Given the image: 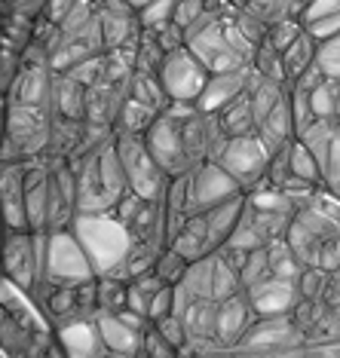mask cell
<instances>
[{"label":"cell","mask_w":340,"mask_h":358,"mask_svg":"<svg viewBox=\"0 0 340 358\" xmlns=\"http://www.w3.org/2000/svg\"><path fill=\"white\" fill-rule=\"evenodd\" d=\"M55 71L46 52L28 46L22 55V68L15 74L6 99V138L0 159H40L46 157L55 129L52 101Z\"/></svg>","instance_id":"cell-1"},{"label":"cell","mask_w":340,"mask_h":358,"mask_svg":"<svg viewBox=\"0 0 340 358\" xmlns=\"http://www.w3.org/2000/svg\"><path fill=\"white\" fill-rule=\"evenodd\" d=\"M291 251L310 270H340V199L328 190H319L316 196L301 206L291 217L285 233Z\"/></svg>","instance_id":"cell-2"},{"label":"cell","mask_w":340,"mask_h":358,"mask_svg":"<svg viewBox=\"0 0 340 358\" xmlns=\"http://www.w3.org/2000/svg\"><path fill=\"white\" fill-rule=\"evenodd\" d=\"M55 343V328L31 294L0 275V352L6 358H40Z\"/></svg>","instance_id":"cell-3"},{"label":"cell","mask_w":340,"mask_h":358,"mask_svg":"<svg viewBox=\"0 0 340 358\" xmlns=\"http://www.w3.org/2000/svg\"><path fill=\"white\" fill-rule=\"evenodd\" d=\"M77 175V196H80V215H111L129 193V181L120 162L113 135L86 150L83 157L71 159Z\"/></svg>","instance_id":"cell-4"},{"label":"cell","mask_w":340,"mask_h":358,"mask_svg":"<svg viewBox=\"0 0 340 358\" xmlns=\"http://www.w3.org/2000/svg\"><path fill=\"white\" fill-rule=\"evenodd\" d=\"M83 245L89 264L99 279H126L129 282V255H132V239L117 215H77L71 224Z\"/></svg>","instance_id":"cell-5"},{"label":"cell","mask_w":340,"mask_h":358,"mask_svg":"<svg viewBox=\"0 0 340 358\" xmlns=\"http://www.w3.org/2000/svg\"><path fill=\"white\" fill-rule=\"evenodd\" d=\"M252 95V110H255V129L257 138L270 150H279L291 138H297L295 126V104H291V89L288 83H273L255 74V83L248 86Z\"/></svg>","instance_id":"cell-6"},{"label":"cell","mask_w":340,"mask_h":358,"mask_svg":"<svg viewBox=\"0 0 340 358\" xmlns=\"http://www.w3.org/2000/svg\"><path fill=\"white\" fill-rule=\"evenodd\" d=\"M46 245H50L46 230L6 233L3 248H0V275L10 279L25 294H34L46 275Z\"/></svg>","instance_id":"cell-7"},{"label":"cell","mask_w":340,"mask_h":358,"mask_svg":"<svg viewBox=\"0 0 340 358\" xmlns=\"http://www.w3.org/2000/svg\"><path fill=\"white\" fill-rule=\"evenodd\" d=\"M113 144H117L120 162H123L129 190H132L135 196L150 199V202L166 199L172 178L153 159V153L148 150V144H144V135H117L113 132Z\"/></svg>","instance_id":"cell-8"},{"label":"cell","mask_w":340,"mask_h":358,"mask_svg":"<svg viewBox=\"0 0 340 358\" xmlns=\"http://www.w3.org/2000/svg\"><path fill=\"white\" fill-rule=\"evenodd\" d=\"M184 46L197 55V59L208 68V74H224V71L248 68V62L233 50L230 37L215 13H202L193 25L184 31Z\"/></svg>","instance_id":"cell-9"},{"label":"cell","mask_w":340,"mask_h":358,"mask_svg":"<svg viewBox=\"0 0 340 358\" xmlns=\"http://www.w3.org/2000/svg\"><path fill=\"white\" fill-rule=\"evenodd\" d=\"M95 282H80V285H43L37 288L31 300L43 309V315L52 322V328L59 331L64 324H74V322H86L99 315V297H95Z\"/></svg>","instance_id":"cell-10"},{"label":"cell","mask_w":340,"mask_h":358,"mask_svg":"<svg viewBox=\"0 0 340 358\" xmlns=\"http://www.w3.org/2000/svg\"><path fill=\"white\" fill-rule=\"evenodd\" d=\"M270 157H273V150L267 148L261 138L246 135V138H227L224 148L218 150V157L212 162H218L246 193H252L257 187H267Z\"/></svg>","instance_id":"cell-11"},{"label":"cell","mask_w":340,"mask_h":358,"mask_svg":"<svg viewBox=\"0 0 340 358\" xmlns=\"http://www.w3.org/2000/svg\"><path fill=\"white\" fill-rule=\"evenodd\" d=\"M181 181V193H184V211L190 215H202V211L221 206L227 199H236L242 196V187L233 181L230 175L224 172L218 162H199V166H193L187 175L178 178Z\"/></svg>","instance_id":"cell-12"},{"label":"cell","mask_w":340,"mask_h":358,"mask_svg":"<svg viewBox=\"0 0 340 358\" xmlns=\"http://www.w3.org/2000/svg\"><path fill=\"white\" fill-rule=\"evenodd\" d=\"M99 279L89 264L83 245H80L74 230H55L50 233V245H46V275L43 285H80V282H92ZM40 285V288H43Z\"/></svg>","instance_id":"cell-13"},{"label":"cell","mask_w":340,"mask_h":358,"mask_svg":"<svg viewBox=\"0 0 340 358\" xmlns=\"http://www.w3.org/2000/svg\"><path fill=\"white\" fill-rule=\"evenodd\" d=\"M144 144H148L153 159L160 162V169H163L169 178H181L193 169L190 157H187V148H184L181 113H178L175 104H169V108L153 120V126L144 132Z\"/></svg>","instance_id":"cell-14"},{"label":"cell","mask_w":340,"mask_h":358,"mask_svg":"<svg viewBox=\"0 0 340 358\" xmlns=\"http://www.w3.org/2000/svg\"><path fill=\"white\" fill-rule=\"evenodd\" d=\"M208 77H212L208 68L187 50V46L169 52L163 68H160V83H163L169 101H178V104H197L202 89L208 83Z\"/></svg>","instance_id":"cell-15"},{"label":"cell","mask_w":340,"mask_h":358,"mask_svg":"<svg viewBox=\"0 0 340 358\" xmlns=\"http://www.w3.org/2000/svg\"><path fill=\"white\" fill-rule=\"evenodd\" d=\"M181 288L187 291L190 297H202V300H227L233 297L236 291H242L239 285V273L230 270V266L221 260V255H208V257H199L190 264L187 275H184Z\"/></svg>","instance_id":"cell-16"},{"label":"cell","mask_w":340,"mask_h":358,"mask_svg":"<svg viewBox=\"0 0 340 358\" xmlns=\"http://www.w3.org/2000/svg\"><path fill=\"white\" fill-rule=\"evenodd\" d=\"M80 215L77 175L71 159L50 157V208H46V230H71Z\"/></svg>","instance_id":"cell-17"},{"label":"cell","mask_w":340,"mask_h":358,"mask_svg":"<svg viewBox=\"0 0 340 358\" xmlns=\"http://www.w3.org/2000/svg\"><path fill=\"white\" fill-rule=\"evenodd\" d=\"M291 346H306V337L301 324L295 322V315H267V319H255V324L248 328V334L242 337L236 349L273 355Z\"/></svg>","instance_id":"cell-18"},{"label":"cell","mask_w":340,"mask_h":358,"mask_svg":"<svg viewBox=\"0 0 340 358\" xmlns=\"http://www.w3.org/2000/svg\"><path fill=\"white\" fill-rule=\"evenodd\" d=\"M0 221L3 230H31L25 206V159H0Z\"/></svg>","instance_id":"cell-19"},{"label":"cell","mask_w":340,"mask_h":358,"mask_svg":"<svg viewBox=\"0 0 340 358\" xmlns=\"http://www.w3.org/2000/svg\"><path fill=\"white\" fill-rule=\"evenodd\" d=\"M99 19H101V37H104V50H135L141 37V19L139 10L126 3V0H104L99 6Z\"/></svg>","instance_id":"cell-20"},{"label":"cell","mask_w":340,"mask_h":358,"mask_svg":"<svg viewBox=\"0 0 340 358\" xmlns=\"http://www.w3.org/2000/svg\"><path fill=\"white\" fill-rule=\"evenodd\" d=\"M255 306L248 300L246 291H236L233 297H227L218 303V319H215V340L224 349H236L242 343V337L248 334V328L255 324Z\"/></svg>","instance_id":"cell-21"},{"label":"cell","mask_w":340,"mask_h":358,"mask_svg":"<svg viewBox=\"0 0 340 358\" xmlns=\"http://www.w3.org/2000/svg\"><path fill=\"white\" fill-rule=\"evenodd\" d=\"M248 300L255 306L257 319H267V315H291L295 306L301 303V291H297V282H285V279H264L252 285L246 291Z\"/></svg>","instance_id":"cell-22"},{"label":"cell","mask_w":340,"mask_h":358,"mask_svg":"<svg viewBox=\"0 0 340 358\" xmlns=\"http://www.w3.org/2000/svg\"><path fill=\"white\" fill-rule=\"evenodd\" d=\"M255 80V68H236V71H224V74H212L208 77L206 89H202L197 108L202 113H218L221 108H227L233 99H239Z\"/></svg>","instance_id":"cell-23"},{"label":"cell","mask_w":340,"mask_h":358,"mask_svg":"<svg viewBox=\"0 0 340 358\" xmlns=\"http://www.w3.org/2000/svg\"><path fill=\"white\" fill-rule=\"evenodd\" d=\"M25 206H28L31 230H46V208H50V157L25 159Z\"/></svg>","instance_id":"cell-24"},{"label":"cell","mask_w":340,"mask_h":358,"mask_svg":"<svg viewBox=\"0 0 340 358\" xmlns=\"http://www.w3.org/2000/svg\"><path fill=\"white\" fill-rule=\"evenodd\" d=\"M95 324H99V334H101L104 349H111V352H120V355H126V358H135V355L141 352L144 331L132 328V324L123 322L117 313H99V315H95Z\"/></svg>","instance_id":"cell-25"},{"label":"cell","mask_w":340,"mask_h":358,"mask_svg":"<svg viewBox=\"0 0 340 358\" xmlns=\"http://www.w3.org/2000/svg\"><path fill=\"white\" fill-rule=\"evenodd\" d=\"M55 343L64 349L68 358H95V355L104 352V343H101V334H99L95 319L64 324V328L55 331Z\"/></svg>","instance_id":"cell-26"},{"label":"cell","mask_w":340,"mask_h":358,"mask_svg":"<svg viewBox=\"0 0 340 358\" xmlns=\"http://www.w3.org/2000/svg\"><path fill=\"white\" fill-rule=\"evenodd\" d=\"M242 208H246V193L236 196V199H227V202H221V206H215V208H208V211L199 215L202 224H206V230H208V239H212L215 251L230 242V236H233V230H236V224L242 217Z\"/></svg>","instance_id":"cell-27"},{"label":"cell","mask_w":340,"mask_h":358,"mask_svg":"<svg viewBox=\"0 0 340 358\" xmlns=\"http://www.w3.org/2000/svg\"><path fill=\"white\" fill-rule=\"evenodd\" d=\"M52 101H55V120H71V123L86 120V86L77 77L55 74Z\"/></svg>","instance_id":"cell-28"},{"label":"cell","mask_w":340,"mask_h":358,"mask_svg":"<svg viewBox=\"0 0 340 358\" xmlns=\"http://www.w3.org/2000/svg\"><path fill=\"white\" fill-rule=\"evenodd\" d=\"M252 83H255V80H252ZM215 117H218V123H221L227 138L257 135V129H255V110H252V95H248V89L239 95V99H233L227 108L218 110Z\"/></svg>","instance_id":"cell-29"},{"label":"cell","mask_w":340,"mask_h":358,"mask_svg":"<svg viewBox=\"0 0 340 358\" xmlns=\"http://www.w3.org/2000/svg\"><path fill=\"white\" fill-rule=\"evenodd\" d=\"M316 52H319V43L306 34V28H304V34L295 40V43L288 46L285 52H282V71H285V83L291 86L295 80H301L306 71L316 64Z\"/></svg>","instance_id":"cell-30"},{"label":"cell","mask_w":340,"mask_h":358,"mask_svg":"<svg viewBox=\"0 0 340 358\" xmlns=\"http://www.w3.org/2000/svg\"><path fill=\"white\" fill-rule=\"evenodd\" d=\"M157 117L160 113L153 108L135 101L132 95H126V101L120 104V110H117V120H113V132L117 135H144Z\"/></svg>","instance_id":"cell-31"},{"label":"cell","mask_w":340,"mask_h":358,"mask_svg":"<svg viewBox=\"0 0 340 358\" xmlns=\"http://www.w3.org/2000/svg\"><path fill=\"white\" fill-rule=\"evenodd\" d=\"M239 10L255 15V19L267 28L279 25V22H285V19H301V13H304L295 0H248V3L239 6Z\"/></svg>","instance_id":"cell-32"},{"label":"cell","mask_w":340,"mask_h":358,"mask_svg":"<svg viewBox=\"0 0 340 358\" xmlns=\"http://www.w3.org/2000/svg\"><path fill=\"white\" fill-rule=\"evenodd\" d=\"M129 95H132L135 101L148 104V108H153L157 113H163L169 104V95L163 83H160V74H148V71H135L132 74V83H129Z\"/></svg>","instance_id":"cell-33"},{"label":"cell","mask_w":340,"mask_h":358,"mask_svg":"<svg viewBox=\"0 0 340 358\" xmlns=\"http://www.w3.org/2000/svg\"><path fill=\"white\" fill-rule=\"evenodd\" d=\"M160 288H163V282L157 279V273H141L135 275V279H129V291H126V309H132V313H139L148 319L150 313V303L153 297L160 294ZM150 322V319H148Z\"/></svg>","instance_id":"cell-34"},{"label":"cell","mask_w":340,"mask_h":358,"mask_svg":"<svg viewBox=\"0 0 340 358\" xmlns=\"http://www.w3.org/2000/svg\"><path fill=\"white\" fill-rule=\"evenodd\" d=\"M267 257H270V275L273 279H285V282H297L304 273V264L297 260V255L291 251L288 239H276L267 245Z\"/></svg>","instance_id":"cell-35"},{"label":"cell","mask_w":340,"mask_h":358,"mask_svg":"<svg viewBox=\"0 0 340 358\" xmlns=\"http://www.w3.org/2000/svg\"><path fill=\"white\" fill-rule=\"evenodd\" d=\"M288 162H291V178H301V181L322 187V166L301 138H295V141L288 144Z\"/></svg>","instance_id":"cell-36"},{"label":"cell","mask_w":340,"mask_h":358,"mask_svg":"<svg viewBox=\"0 0 340 358\" xmlns=\"http://www.w3.org/2000/svg\"><path fill=\"white\" fill-rule=\"evenodd\" d=\"M166 50L160 46V40L153 31L141 28V37L139 43H135V71H148V74H160V68H163L166 62Z\"/></svg>","instance_id":"cell-37"},{"label":"cell","mask_w":340,"mask_h":358,"mask_svg":"<svg viewBox=\"0 0 340 358\" xmlns=\"http://www.w3.org/2000/svg\"><path fill=\"white\" fill-rule=\"evenodd\" d=\"M190 270V260L181 255V251H175L172 245L163 248V255L157 257V264H153V273H157V279L163 282V285H181L184 282V275H187Z\"/></svg>","instance_id":"cell-38"},{"label":"cell","mask_w":340,"mask_h":358,"mask_svg":"<svg viewBox=\"0 0 340 358\" xmlns=\"http://www.w3.org/2000/svg\"><path fill=\"white\" fill-rule=\"evenodd\" d=\"M255 74L264 77V80H273V83H285V71H282V52L270 40H264L255 52V62H252Z\"/></svg>","instance_id":"cell-39"},{"label":"cell","mask_w":340,"mask_h":358,"mask_svg":"<svg viewBox=\"0 0 340 358\" xmlns=\"http://www.w3.org/2000/svg\"><path fill=\"white\" fill-rule=\"evenodd\" d=\"M126 279H99L95 282V297H99V313H120L126 309Z\"/></svg>","instance_id":"cell-40"},{"label":"cell","mask_w":340,"mask_h":358,"mask_svg":"<svg viewBox=\"0 0 340 358\" xmlns=\"http://www.w3.org/2000/svg\"><path fill=\"white\" fill-rule=\"evenodd\" d=\"M264 279H270V257H267V245L257 248V251H248L246 266L239 270V285H242V291H248L252 285L264 282Z\"/></svg>","instance_id":"cell-41"},{"label":"cell","mask_w":340,"mask_h":358,"mask_svg":"<svg viewBox=\"0 0 340 358\" xmlns=\"http://www.w3.org/2000/svg\"><path fill=\"white\" fill-rule=\"evenodd\" d=\"M322 190H328L331 196L340 199V126H337L334 138H331L328 157L322 162Z\"/></svg>","instance_id":"cell-42"},{"label":"cell","mask_w":340,"mask_h":358,"mask_svg":"<svg viewBox=\"0 0 340 358\" xmlns=\"http://www.w3.org/2000/svg\"><path fill=\"white\" fill-rule=\"evenodd\" d=\"M328 279H331V273H325V270H310V266H304L301 279H297V291H301V300H322V297H325V288H328Z\"/></svg>","instance_id":"cell-43"},{"label":"cell","mask_w":340,"mask_h":358,"mask_svg":"<svg viewBox=\"0 0 340 358\" xmlns=\"http://www.w3.org/2000/svg\"><path fill=\"white\" fill-rule=\"evenodd\" d=\"M301 34H304V22L301 19H285V22H279V25L267 28V40H270L279 52H285Z\"/></svg>","instance_id":"cell-44"},{"label":"cell","mask_w":340,"mask_h":358,"mask_svg":"<svg viewBox=\"0 0 340 358\" xmlns=\"http://www.w3.org/2000/svg\"><path fill=\"white\" fill-rule=\"evenodd\" d=\"M316 64L322 68L325 77H334L340 80V34L319 43V52H316Z\"/></svg>","instance_id":"cell-45"},{"label":"cell","mask_w":340,"mask_h":358,"mask_svg":"<svg viewBox=\"0 0 340 358\" xmlns=\"http://www.w3.org/2000/svg\"><path fill=\"white\" fill-rule=\"evenodd\" d=\"M175 3L178 0H153L150 6H144V10L139 13L141 28H160V25H166V22H172Z\"/></svg>","instance_id":"cell-46"},{"label":"cell","mask_w":340,"mask_h":358,"mask_svg":"<svg viewBox=\"0 0 340 358\" xmlns=\"http://www.w3.org/2000/svg\"><path fill=\"white\" fill-rule=\"evenodd\" d=\"M141 352L148 355V358H181V355H178V349H175L172 343H169V340H166L157 328H153V324H150L148 331H144Z\"/></svg>","instance_id":"cell-47"},{"label":"cell","mask_w":340,"mask_h":358,"mask_svg":"<svg viewBox=\"0 0 340 358\" xmlns=\"http://www.w3.org/2000/svg\"><path fill=\"white\" fill-rule=\"evenodd\" d=\"M153 328L163 334V337H166L169 343H172V346L178 349V352H181V349L190 343V334H187V328H184V322L178 319L175 313H172V315H166V319H160V322H153Z\"/></svg>","instance_id":"cell-48"},{"label":"cell","mask_w":340,"mask_h":358,"mask_svg":"<svg viewBox=\"0 0 340 358\" xmlns=\"http://www.w3.org/2000/svg\"><path fill=\"white\" fill-rule=\"evenodd\" d=\"M19 68H22V55H15V52L0 46V95L10 92V86H13L15 74H19Z\"/></svg>","instance_id":"cell-49"},{"label":"cell","mask_w":340,"mask_h":358,"mask_svg":"<svg viewBox=\"0 0 340 358\" xmlns=\"http://www.w3.org/2000/svg\"><path fill=\"white\" fill-rule=\"evenodd\" d=\"M340 13V0H310L301 13V22L304 25H313V22H322L328 15H337Z\"/></svg>","instance_id":"cell-50"},{"label":"cell","mask_w":340,"mask_h":358,"mask_svg":"<svg viewBox=\"0 0 340 358\" xmlns=\"http://www.w3.org/2000/svg\"><path fill=\"white\" fill-rule=\"evenodd\" d=\"M172 313H175V288H172V285H163V288H160V294L153 297L148 319H150V324H153V322L166 319V315H172Z\"/></svg>","instance_id":"cell-51"},{"label":"cell","mask_w":340,"mask_h":358,"mask_svg":"<svg viewBox=\"0 0 340 358\" xmlns=\"http://www.w3.org/2000/svg\"><path fill=\"white\" fill-rule=\"evenodd\" d=\"M304 28H306V34H310L316 43H325V40L340 34V13L328 15V19H322V22H313V25H304Z\"/></svg>","instance_id":"cell-52"},{"label":"cell","mask_w":340,"mask_h":358,"mask_svg":"<svg viewBox=\"0 0 340 358\" xmlns=\"http://www.w3.org/2000/svg\"><path fill=\"white\" fill-rule=\"evenodd\" d=\"M74 6H77V0H50V3H46L43 19H50V22H55V25H62Z\"/></svg>","instance_id":"cell-53"},{"label":"cell","mask_w":340,"mask_h":358,"mask_svg":"<svg viewBox=\"0 0 340 358\" xmlns=\"http://www.w3.org/2000/svg\"><path fill=\"white\" fill-rule=\"evenodd\" d=\"M306 358H340V340L337 343H310Z\"/></svg>","instance_id":"cell-54"},{"label":"cell","mask_w":340,"mask_h":358,"mask_svg":"<svg viewBox=\"0 0 340 358\" xmlns=\"http://www.w3.org/2000/svg\"><path fill=\"white\" fill-rule=\"evenodd\" d=\"M273 358H306V346H291L282 352H273Z\"/></svg>","instance_id":"cell-55"},{"label":"cell","mask_w":340,"mask_h":358,"mask_svg":"<svg viewBox=\"0 0 340 358\" xmlns=\"http://www.w3.org/2000/svg\"><path fill=\"white\" fill-rule=\"evenodd\" d=\"M233 358H273L267 352H246V349H233Z\"/></svg>","instance_id":"cell-56"},{"label":"cell","mask_w":340,"mask_h":358,"mask_svg":"<svg viewBox=\"0 0 340 358\" xmlns=\"http://www.w3.org/2000/svg\"><path fill=\"white\" fill-rule=\"evenodd\" d=\"M40 358H68V355H64V349H62L59 343H52V346H50V352L40 355Z\"/></svg>","instance_id":"cell-57"},{"label":"cell","mask_w":340,"mask_h":358,"mask_svg":"<svg viewBox=\"0 0 340 358\" xmlns=\"http://www.w3.org/2000/svg\"><path fill=\"white\" fill-rule=\"evenodd\" d=\"M126 3L132 6V10H139V13H141L144 6H150V3H153V0H126Z\"/></svg>","instance_id":"cell-58"},{"label":"cell","mask_w":340,"mask_h":358,"mask_svg":"<svg viewBox=\"0 0 340 358\" xmlns=\"http://www.w3.org/2000/svg\"><path fill=\"white\" fill-rule=\"evenodd\" d=\"M95 358H126V355H120V352H111V349H104L101 355H95Z\"/></svg>","instance_id":"cell-59"},{"label":"cell","mask_w":340,"mask_h":358,"mask_svg":"<svg viewBox=\"0 0 340 358\" xmlns=\"http://www.w3.org/2000/svg\"><path fill=\"white\" fill-rule=\"evenodd\" d=\"M3 236H6V230H3V221H0V248H3Z\"/></svg>","instance_id":"cell-60"},{"label":"cell","mask_w":340,"mask_h":358,"mask_svg":"<svg viewBox=\"0 0 340 358\" xmlns=\"http://www.w3.org/2000/svg\"><path fill=\"white\" fill-rule=\"evenodd\" d=\"M295 3H297V6H301V10H304V6H306V3H310V0H295Z\"/></svg>","instance_id":"cell-61"},{"label":"cell","mask_w":340,"mask_h":358,"mask_svg":"<svg viewBox=\"0 0 340 358\" xmlns=\"http://www.w3.org/2000/svg\"><path fill=\"white\" fill-rule=\"evenodd\" d=\"M92 3H99V6H101V3H104V0H92Z\"/></svg>","instance_id":"cell-62"},{"label":"cell","mask_w":340,"mask_h":358,"mask_svg":"<svg viewBox=\"0 0 340 358\" xmlns=\"http://www.w3.org/2000/svg\"><path fill=\"white\" fill-rule=\"evenodd\" d=\"M227 358H233V352H230V355H227Z\"/></svg>","instance_id":"cell-63"},{"label":"cell","mask_w":340,"mask_h":358,"mask_svg":"<svg viewBox=\"0 0 340 358\" xmlns=\"http://www.w3.org/2000/svg\"><path fill=\"white\" fill-rule=\"evenodd\" d=\"M0 355H3V352H0Z\"/></svg>","instance_id":"cell-64"}]
</instances>
